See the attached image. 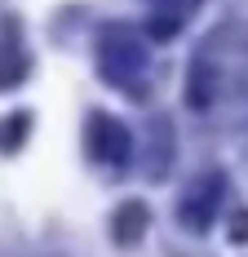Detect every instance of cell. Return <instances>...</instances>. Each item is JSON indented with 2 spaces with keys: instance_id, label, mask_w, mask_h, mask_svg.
Wrapping results in <instances>:
<instances>
[{
  "instance_id": "9c48e42d",
  "label": "cell",
  "mask_w": 248,
  "mask_h": 257,
  "mask_svg": "<svg viewBox=\"0 0 248 257\" xmlns=\"http://www.w3.org/2000/svg\"><path fill=\"white\" fill-rule=\"evenodd\" d=\"M177 31H182V14H173V9H160V14L151 18V36H155V40H169Z\"/></svg>"
},
{
  "instance_id": "3957f363",
  "label": "cell",
  "mask_w": 248,
  "mask_h": 257,
  "mask_svg": "<svg viewBox=\"0 0 248 257\" xmlns=\"http://www.w3.org/2000/svg\"><path fill=\"white\" fill-rule=\"evenodd\" d=\"M226 195V178L222 173H199L191 186H186V200H182V222L191 226V231H208L213 226V217H217V204H222Z\"/></svg>"
},
{
  "instance_id": "7a4b0ae2",
  "label": "cell",
  "mask_w": 248,
  "mask_h": 257,
  "mask_svg": "<svg viewBox=\"0 0 248 257\" xmlns=\"http://www.w3.org/2000/svg\"><path fill=\"white\" fill-rule=\"evenodd\" d=\"M84 147H89V155H93L98 164L124 169L129 155H133V138H129V128H124L115 115L93 111V115H89V133H84Z\"/></svg>"
},
{
  "instance_id": "52a82bcc",
  "label": "cell",
  "mask_w": 248,
  "mask_h": 257,
  "mask_svg": "<svg viewBox=\"0 0 248 257\" xmlns=\"http://www.w3.org/2000/svg\"><path fill=\"white\" fill-rule=\"evenodd\" d=\"M169 164H173V133H169V120L160 115L151 124V178L160 182L169 173Z\"/></svg>"
},
{
  "instance_id": "5b68a950",
  "label": "cell",
  "mask_w": 248,
  "mask_h": 257,
  "mask_svg": "<svg viewBox=\"0 0 248 257\" xmlns=\"http://www.w3.org/2000/svg\"><path fill=\"white\" fill-rule=\"evenodd\" d=\"M147 222H151V208L142 204V200H124V204L115 208V217H111V235H115V244H120V248L138 244L142 231H147Z\"/></svg>"
},
{
  "instance_id": "30bf717a",
  "label": "cell",
  "mask_w": 248,
  "mask_h": 257,
  "mask_svg": "<svg viewBox=\"0 0 248 257\" xmlns=\"http://www.w3.org/2000/svg\"><path fill=\"white\" fill-rule=\"evenodd\" d=\"M230 239H235V244H248V208H239V213L230 217Z\"/></svg>"
},
{
  "instance_id": "277c9868",
  "label": "cell",
  "mask_w": 248,
  "mask_h": 257,
  "mask_svg": "<svg viewBox=\"0 0 248 257\" xmlns=\"http://www.w3.org/2000/svg\"><path fill=\"white\" fill-rule=\"evenodd\" d=\"M213 98H217V62H213V45H204L191 62V76H186V102L204 111Z\"/></svg>"
},
{
  "instance_id": "6da1fadb",
  "label": "cell",
  "mask_w": 248,
  "mask_h": 257,
  "mask_svg": "<svg viewBox=\"0 0 248 257\" xmlns=\"http://www.w3.org/2000/svg\"><path fill=\"white\" fill-rule=\"evenodd\" d=\"M147 45L133 27L124 23H111L106 31L98 36V71L111 84L129 89V98H142V76H147Z\"/></svg>"
},
{
  "instance_id": "ba28073f",
  "label": "cell",
  "mask_w": 248,
  "mask_h": 257,
  "mask_svg": "<svg viewBox=\"0 0 248 257\" xmlns=\"http://www.w3.org/2000/svg\"><path fill=\"white\" fill-rule=\"evenodd\" d=\"M27 124H31V115H27V111H14V115L0 124V151H18L27 142Z\"/></svg>"
},
{
  "instance_id": "8992f818",
  "label": "cell",
  "mask_w": 248,
  "mask_h": 257,
  "mask_svg": "<svg viewBox=\"0 0 248 257\" xmlns=\"http://www.w3.org/2000/svg\"><path fill=\"white\" fill-rule=\"evenodd\" d=\"M27 71H31V62H27L23 45H18V27H14V18H9V23H5V49H0V89L18 84Z\"/></svg>"
}]
</instances>
